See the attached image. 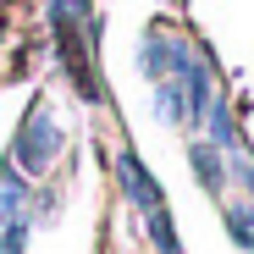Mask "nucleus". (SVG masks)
I'll return each mask as SVG.
<instances>
[{"label": "nucleus", "instance_id": "nucleus-1", "mask_svg": "<svg viewBox=\"0 0 254 254\" xmlns=\"http://www.w3.org/2000/svg\"><path fill=\"white\" fill-rule=\"evenodd\" d=\"M56 155H61V127H56V116L45 105H33L28 122L17 127V138H11V166L22 177H45L56 166Z\"/></svg>", "mask_w": 254, "mask_h": 254}, {"label": "nucleus", "instance_id": "nucleus-6", "mask_svg": "<svg viewBox=\"0 0 254 254\" xmlns=\"http://www.w3.org/2000/svg\"><path fill=\"white\" fill-rule=\"evenodd\" d=\"M227 232L254 254V204H232V210H227Z\"/></svg>", "mask_w": 254, "mask_h": 254}, {"label": "nucleus", "instance_id": "nucleus-2", "mask_svg": "<svg viewBox=\"0 0 254 254\" xmlns=\"http://www.w3.org/2000/svg\"><path fill=\"white\" fill-rule=\"evenodd\" d=\"M116 172H122V188H127V199H133L138 210H144V216H149V210H160L166 204V193H160V183L149 177V166L133 155V149H127L122 160H116Z\"/></svg>", "mask_w": 254, "mask_h": 254}, {"label": "nucleus", "instance_id": "nucleus-3", "mask_svg": "<svg viewBox=\"0 0 254 254\" xmlns=\"http://www.w3.org/2000/svg\"><path fill=\"white\" fill-rule=\"evenodd\" d=\"M50 28L56 33H77V28H94V0H45Z\"/></svg>", "mask_w": 254, "mask_h": 254}, {"label": "nucleus", "instance_id": "nucleus-5", "mask_svg": "<svg viewBox=\"0 0 254 254\" xmlns=\"http://www.w3.org/2000/svg\"><path fill=\"white\" fill-rule=\"evenodd\" d=\"M144 221H149V238H155V249H160V254H183V243H177V232H172V210H166V204H160V210H149Z\"/></svg>", "mask_w": 254, "mask_h": 254}, {"label": "nucleus", "instance_id": "nucleus-4", "mask_svg": "<svg viewBox=\"0 0 254 254\" xmlns=\"http://www.w3.org/2000/svg\"><path fill=\"white\" fill-rule=\"evenodd\" d=\"M193 177H199L204 193H221L227 166H221V149H216V144H193Z\"/></svg>", "mask_w": 254, "mask_h": 254}]
</instances>
